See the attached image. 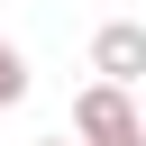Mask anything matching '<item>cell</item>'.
Masks as SVG:
<instances>
[{
    "label": "cell",
    "instance_id": "2",
    "mask_svg": "<svg viewBox=\"0 0 146 146\" xmlns=\"http://www.w3.org/2000/svg\"><path fill=\"white\" fill-rule=\"evenodd\" d=\"M91 73L100 82H146V18H100L91 27Z\"/></svg>",
    "mask_w": 146,
    "mask_h": 146
},
{
    "label": "cell",
    "instance_id": "1",
    "mask_svg": "<svg viewBox=\"0 0 146 146\" xmlns=\"http://www.w3.org/2000/svg\"><path fill=\"white\" fill-rule=\"evenodd\" d=\"M73 137H82V146H146V110H137V91L91 73V91L73 100Z\"/></svg>",
    "mask_w": 146,
    "mask_h": 146
},
{
    "label": "cell",
    "instance_id": "3",
    "mask_svg": "<svg viewBox=\"0 0 146 146\" xmlns=\"http://www.w3.org/2000/svg\"><path fill=\"white\" fill-rule=\"evenodd\" d=\"M18 100H27V55L0 36V110H18Z\"/></svg>",
    "mask_w": 146,
    "mask_h": 146
},
{
    "label": "cell",
    "instance_id": "4",
    "mask_svg": "<svg viewBox=\"0 0 146 146\" xmlns=\"http://www.w3.org/2000/svg\"><path fill=\"white\" fill-rule=\"evenodd\" d=\"M36 146H82V137H36Z\"/></svg>",
    "mask_w": 146,
    "mask_h": 146
}]
</instances>
